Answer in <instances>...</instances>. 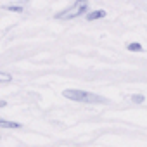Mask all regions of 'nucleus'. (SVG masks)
<instances>
[{"label": "nucleus", "instance_id": "nucleus-2", "mask_svg": "<svg viewBox=\"0 0 147 147\" xmlns=\"http://www.w3.org/2000/svg\"><path fill=\"white\" fill-rule=\"evenodd\" d=\"M87 9H88V2L87 0H76L75 4H73L71 7H67V9H64L62 12H57L55 14V19H64V21H69V19H76V18H80V16H83L85 12H87Z\"/></svg>", "mask_w": 147, "mask_h": 147}, {"label": "nucleus", "instance_id": "nucleus-3", "mask_svg": "<svg viewBox=\"0 0 147 147\" xmlns=\"http://www.w3.org/2000/svg\"><path fill=\"white\" fill-rule=\"evenodd\" d=\"M102 18H106V11H102V9H97V11H92V12L87 14V19H88V21L102 19Z\"/></svg>", "mask_w": 147, "mask_h": 147}, {"label": "nucleus", "instance_id": "nucleus-8", "mask_svg": "<svg viewBox=\"0 0 147 147\" xmlns=\"http://www.w3.org/2000/svg\"><path fill=\"white\" fill-rule=\"evenodd\" d=\"M7 11H11V12H23V7H19V5H9V7H5Z\"/></svg>", "mask_w": 147, "mask_h": 147}, {"label": "nucleus", "instance_id": "nucleus-7", "mask_svg": "<svg viewBox=\"0 0 147 147\" xmlns=\"http://www.w3.org/2000/svg\"><path fill=\"white\" fill-rule=\"evenodd\" d=\"M145 100V97L142 95V94H135V95H131V102L133 104H142Z\"/></svg>", "mask_w": 147, "mask_h": 147}, {"label": "nucleus", "instance_id": "nucleus-9", "mask_svg": "<svg viewBox=\"0 0 147 147\" xmlns=\"http://www.w3.org/2000/svg\"><path fill=\"white\" fill-rule=\"evenodd\" d=\"M5 106H7V102H5V100H0V107H5Z\"/></svg>", "mask_w": 147, "mask_h": 147}, {"label": "nucleus", "instance_id": "nucleus-5", "mask_svg": "<svg viewBox=\"0 0 147 147\" xmlns=\"http://www.w3.org/2000/svg\"><path fill=\"white\" fill-rule=\"evenodd\" d=\"M9 82H12V75L5 71H0V83H9Z\"/></svg>", "mask_w": 147, "mask_h": 147}, {"label": "nucleus", "instance_id": "nucleus-4", "mask_svg": "<svg viewBox=\"0 0 147 147\" xmlns=\"http://www.w3.org/2000/svg\"><path fill=\"white\" fill-rule=\"evenodd\" d=\"M0 128L11 130V128H21V125L16 123V121H9V119H0Z\"/></svg>", "mask_w": 147, "mask_h": 147}, {"label": "nucleus", "instance_id": "nucleus-1", "mask_svg": "<svg viewBox=\"0 0 147 147\" xmlns=\"http://www.w3.org/2000/svg\"><path fill=\"white\" fill-rule=\"evenodd\" d=\"M62 95L69 100H75V102H83V104H104L107 102L104 97L87 92V90H75V88H67L62 92Z\"/></svg>", "mask_w": 147, "mask_h": 147}, {"label": "nucleus", "instance_id": "nucleus-6", "mask_svg": "<svg viewBox=\"0 0 147 147\" xmlns=\"http://www.w3.org/2000/svg\"><path fill=\"white\" fill-rule=\"evenodd\" d=\"M130 52H140L142 50V45L140 43H137V42H133V43H128V47H126Z\"/></svg>", "mask_w": 147, "mask_h": 147}]
</instances>
